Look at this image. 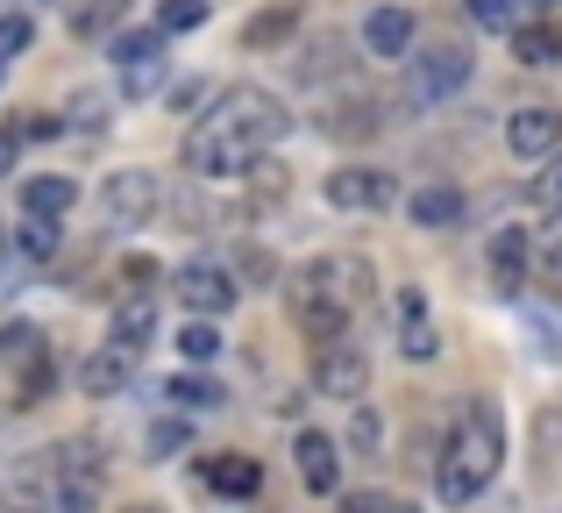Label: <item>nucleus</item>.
I'll return each mask as SVG.
<instances>
[{
	"label": "nucleus",
	"mask_w": 562,
	"mask_h": 513,
	"mask_svg": "<svg viewBox=\"0 0 562 513\" xmlns=\"http://www.w3.org/2000/svg\"><path fill=\"white\" fill-rule=\"evenodd\" d=\"M285 129H292V114L278 108L263 86H228V93H214V108L192 122L186 171L192 179H249V171L285 143Z\"/></svg>",
	"instance_id": "1"
},
{
	"label": "nucleus",
	"mask_w": 562,
	"mask_h": 513,
	"mask_svg": "<svg viewBox=\"0 0 562 513\" xmlns=\"http://www.w3.org/2000/svg\"><path fill=\"white\" fill-rule=\"evenodd\" d=\"M285 300H292V321H300L314 343H335V335H349V321L378 300V271H371V257H349V250L314 257L285 286Z\"/></svg>",
	"instance_id": "2"
},
{
	"label": "nucleus",
	"mask_w": 562,
	"mask_h": 513,
	"mask_svg": "<svg viewBox=\"0 0 562 513\" xmlns=\"http://www.w3.org/2000/svg\"><path fill=\"white\" fill-rule=\"evenodd\" d=\"M506 464V421H498L492 400H463L449 421V443H441V464H435V486L449 506H470L484 486L498 478Z\"/></svg>",
	"instance_id": "3"
},
{
	"label": "nucleus",
	"mask_w": 562,
	"mask_h": 513,
	"mask_svg": "<svg viewBox=\"0 0 562 513\" xmlns=\"http://www.w3.org/2000/svg\"><path fill=\"white\" fill-rule=\"evenodd\" d=\"M0 371H8V392L14 406H43L50 400V343H43L36 321H8L0 328Z\"/></svg>",
	"instance_id": "4"
},
{
	"label": "nucleus",
	"mask_w": 562,
	"mask_h": 513,
	"mask_svg": "<svg viewBox=\"0 0 562 513\" xmlns=\"http://www.w3.org/2000/svg\"><path fill=\"white\" fill-rule=\"evenodd\" d=\"M57 513H100V492H108V457L93 443H57Z\"/></svg>",
	"instance_id": "5"
},
{
	"label": "nucleus",
	"mask_w": 562,
	"mask_h": 513,
	"mask_svg": "<svg viewBox=\"0 0 562 513\" xmlns=\"http://www.w3.org/2000/svg\"><path fill=\"white\" fill-rule=\"evenodd\" d=\"M314 386L328 392V400H349V406H357L363 392H371V357H363V343H349V335L314 343Z\"/></svg>",
	"instance_id": "6"
},
{
	"label": "nucleus",
	"mask_w": 562,
	"mask_h": 513,
	"mask_svg": "<svg viewBox=\"0 0 562 513\" xmlns=\"http://www.w3.org/2000/svg\"><path fill=\"white\" fill-rule=\"evenodd\" d=\"M157 208H165L157 171H108V186H100V214H108V228H143Z\"/></svg>",
	"instance_id": "7"
},
{
	"label": "nucleus",
	"mask_w": 562,
	"mask_h": 513,
	"mask_svg": "<svg viewBox=\"0 0 562 513\" xmlns=\"http://www.w3.org/2000/svg\"><path fill=\"white\" fill-rule=\"evenodd\" d=\"M0 506L8 513H57V457L50 449H36V457L0 471Z\"/></svg>",
	"instance_id": "8"
},
{
	"label": "nucleus",
	"mask_w": 562,
	"mask_h": 513,
	"mask_svg": "<svg viewBox=\"0 0 562 513\" xmlns=\"http://www.w3.org/2000/svg\"><path fill=\"white\" fill-rule=\"evenodd\" d=\"M171 286H179V300L192 306V314H206V321H221L235 306V271L228 264H214V257H192V264H179V278H171Z\"/></svg>",
	"instance_id": "9"
},
{
	"label": "nucleus",
	"mask_w": 562,
	"mask_h": 513,
	"mask_svg": "<svg viewBox=\"0 0 562 513\" xmlns=\"http://www.w3.org/2000/svg\"><path fill=\"white\" fill-rule=\"evenodd\" d=\"M470 86V51L463 43H427L420 57H413V100H449V93H463Z\"/></svg>",
	"instance_id": "10"
},
{
	"label": "nucleus",
	"mask_w": 562,
	"mask_h": 513,
	"mask_svg": "<svg viewBox=\"0 0 562 513\" xmlns=\"http://www.w3.org/2000/svg\"><path fill=\"white\" fill-rule=\"evenodd\" d=\"M398 200V179L378 165H349V171H328V208L342 214H384Z\"/></svg>",
	"instance_id": "11"
},
{
	"label": "nucleus",
	"mask_w": 562,
	"mask_h": 513,
	"mask_svg": "<svg viewBox=\"0 0 562 513\" xmlns=\"http://www.w3.org/2000/svg\"><path fill=\"white\" fill-rule=\"evenodd\" d=\"M292 464H300V486L314 492V500H328V492L342 486V449H335L328 428H300V443H292Z\"/></svg>",
	"instance_id": "12"
},
{
	"label": "nucleus",
	"mask_w": 562,
	"mask_h": 513,
	"mask_svg": "<svg viewBox=\"0 0 562 513\" xmlns=\"http://www.w3.org/2000/svg\"><path fill=\"white\" fill-rule=\"evenodd\" d=\"M392 314H398V349H406L413 364H427V357L441 349L435 314H427V292H420V286H398V292H392Z\"/></svg>",
	"instance_id": "13"
},
{
	"label": "nucleus",
	"mask_w": 562,
	"mask_h": 513,
	"mask_svg": "<svg viewBox=\"0 0 562 513\" xmlns=\"http://www.w3.org/2000/svg\"><path fill=\"white\" fill-rule=\"evenodd\" d=\"M506 143H513V157H555L562 150V114L555 108H520L506 122Z\"/></svg>",
	"instance_id": "14"
},
{
	"label": "nucleus",
	"mask_w": 562,
	"mask_h": 513,
	"mask_svg": "<svg viewBox=\"0 0 562 513\" xmlns=\"http://www.w3.org/2000/svg\"><path fill=\"white\" fill-rule=\"evenodd\" d=\"M527 257H535V236H527V228H498V243H492L498 300H520V292H527Z\"/></svg>",
	"instance_id": "15"
},
{
	"label": "nucleus",
	"mask_w": 562,
	"mask_h": 513,
	"mask_svg": "<svg viewBox=\"0 0 562 513\" xmlns=\"http://www.w3.org/2000/svg\"><path fill=\"white\" fill-rule=\"evenodd\" d=\"M363 51L371 57H406L413 51V14L398 8V0H378V8L363 14Z\"/></svg>",
	"instance_id": "16"
},
{
	"label": "nucleus",
	"mask_w": 562,
	"mask_h": 513,
	"mask_svg": "<svg viewBox=\"0 0 562 513\" xmlns=\"http://www.w3.org/2000/svg\"><path fill=\"white\" fill-rule=\"evenodd\" d=\"M128 378H136V357H128V349H114V343H108V349H93V357L79 364V386L93 392V400H114Z\"/></svg>",
	"instance_id": "17"
},
{
	"label": "nucleus",
	"mask_w": 562,
	"mask_h": 513,
	"mask_svg": "<svg viewBox=\"0 0 562 513\" xmlns=\"http://www.w3.org/2000/svg\"><path fill=\"white\" fill-rule=\"evenodd\" d=\"M150 335H157V300H150V292H128V300L114 306V335H108V343L136 357V349L150 343Z\"/></svg>",
	"instance_id": "18"
},
{
	"label": "nucleus",
	"mask_w": 562,
	"mask_h": 513,
	"mask_svg": "<svg viewBox=\"0 0 562 513\" xmlns=\"http://www.w3.org/2000/svg\"><path fill=\"white\" fill-rule=\"evenodd\" d=\"M200 478H206L214 492H228V500H249V492L263 486V464H257V457H206Z\"/></svg>",
	"instance_id": "19"
},
{
	"label": "nucleus",
	"mask_w": 562,
	"mask_h": 513,
	"mask_svg": "<svg viewBox=\"0 0 562 513\" xmlns=\"http://www.w3.org/2000/svg\"><path fill=\"white\" fill-rule=\"evenodd\" d=\"M513 57H520V65H555V57H562V22H555V14H541V22H520V29H513Z\"/></svg>",
	"instance_id": "20"
},
{
	"label": "nucleus",
	"mask_w": 562,
	"mask_h": 513,
	"mask_svg": "<svg viewBox=\"0 0 562 513\" xmlns=\"http://www.w3.org/2000/svg\"><path fill=\"white\" fill-rule=\"evenodd\" d=\"M71 200H79V186H71L65 171H43V179H29V186H22V214H43V222L71 214Z\"/></svg>",
	"instance_id": "21"
},
{
	"label": "nucleus",
	"mask_w": 562,
	"mask_h": 513,
	"mask_svg": "<svg viewBox=\"0 0 562 513\" xmlns=\"http://www.w3.org/2000/svg\"><path fill=\"white\" fill-rule=\"evenodd\" d=\"M128 22V0H71V36L79 43H100Z\"/></svg>",
	"instance_id": "22"
},
{
	"label": "nucleus",
	"mask_w": 562,
	"mask_h": 513,
	"mask_svg": "<svg viewBox=\"0 0 562 513\" xmlns=\"http://www.w3.org/2000/svg\"><path fill=\"white\" fill-rule=\"evenodd\" d=\"M406 214H413V228H456L463 222V193L456 186H427V193L406 200Z\"/></svg>",
	"instance_id": "23"
},
{
	"label": "nucleus",
	"mask_w": 562,
	"mask_h": 513,
	"mask_svg": "<svg viewBox=\"0 0 562 513\" xmlns=\"http://www.w3.org/2000/svg\"><path fill=\"white\" fill-rule=\"evenodd\" d=\"M321 129H328V136H342V143H363L378 129V108H371V100H342L335 114H321Z\"/></svg>",
	"instance_id": "24"
},
{
	"label": "nucleus",
	"mask_w": 562,
	"mask_h": 513,
	"mask_svg": "<svg viewBox=\"0 0 562 513\" xmlns=\"http://www.w3.org/2000/svg\"><path fill=\"white\" fill-rule=\"evenodd\" d=\"M292 22H300V8H292V0H285V8H263V14H249V22H243V43H249V51H263V43H285Z\"/></svg>",
	"instance_id": "25"
},
{
	"label": "nucleus",
	"mask_w": 562,
	"mask_h": 513,
	"mask_svg": "<svg viewBox=\"0 0 562 513\" xmlns=\"http://www.w3.org/2000/svg\"><path fill=\"white\" fill-rule=\"evenodd\" d=\"M165 392H171V400L186 406V414H206V406H221V400H228V392H221L214 378H192V371H179V378H171Z\"/></svg>",
	"instance_id": "26"
},
{
	"label": "nucleus",
	"mask_w": 562,
	"mask_h": 513,
	"mask_svg": "<svg viewBox=\"0 0 562 513\" xmlns=\"http://www.w3.org/2000/svg\"><path fill=\"white\" fill-rule=\"evenodd\" d=\"M14 250H22V257H36V264H50V257H57V222L29 214V222L14 228Z\"/></svg>",
	"instance_id": "27"
},
{
	"label": "nucleus",
	"mask_w": 562,
	"mask_h": 513,
	"mask_svg": "<svg viewBox=\"0 0 562 513\" xmlns=\"http://www.w3.org/2000/svg\"><path fill=\"white\" fill-rule=\"evenodd\" d=\"M143 57H165V29H122L114 36V65H143Z\"/></svg>",
	"instance_id": "28"
},
{
	"label": "nucleus",
	"mask_w": 562,
	"mask_h": 513,
	"mask_svg": "<svg viewBox=\"0 0 562 513\" xmlns=\"http://www.w3.org/2000/svg\"><path fill=\"white\" fill-rule=\"evenodd\" d=\"M179 349H186V364H214L221 357V328H214V321H186V328H179Z\"/></svg>",
	"instance_id": "29"
},
{
	"label": "nucleus",
	"mask_w": 562,
	"mask_h": 513,
	"mask_svg": "<svg viewBox=\"0 0 562 513\" xmlns=\"http://www.w3.org/2000/svg\"><path fill=\"white\" fill-rule=\"evenodd\" d=\"M535 264L549 278H562V208H549V222L535 228Z\"/></svg>",
	"instance_id": "30"
},
{
	"label": "nucleus",
	"mask_w": 562,
	"mask_h": 513,
	"mask_svg": "<svg viewBox=\"0 0 562 513\" xmlns=\"http://www.w3.org/2000/svg\"><path fill=\"white\" fill-rule=\"evenodd\" d=\"M165 86V57H143V65H122V93L128 100H150Z\"/></svg>",
	"instance_id": "31"
},
{
	"label": "nucleus",
	"mask_w": 562,
	"mask_h": 513,
	"mask_svg": "<svg viewBox=\"0 0 562 513\" xmlns=\"http://www.w3.org/2000/svg\"><path fill=\"white\" fill-rule=\"evenodd\" d=\"M470 22L477 29H506L513 36V29H520V0H470Z\"/></svg>",
	"instance_id": "32"
},
{
	"label": "nucleus",
	"mask_w": 562,
	"mask_h": 513,
	"mask_svg": "<svg viewBox=\"0 0 562 513\" xmlns=\"http://www.w3.org/2000/svg\"><path fill=\"white\" fill-rule=\"evenodd\" d=\"M200 22H206V0H165V8H157V29H165V36L200 29Z\"/></svg>",
	"instance_id": "33"
},
{
	"label": "nucleus",
	"mask_w": 562,
	"mask_h": 513,
	"mask_svg": "<svg viewBox=\"0 0 562 513\" xmlns=\"http://www.w3.org/2000/svg\"><path fill=\"white\" fill-rule=\"evenodd\" d=\"M29 36H36V22H29V14H0V65H8L14 51H29Z\"/></svg>",
	"instance_id": "34"
},
{
	"label": "nucleus",
	"mask_w": 562,
	"mask_h": 513,
	"mask_svg": "<svg viewBox=\"0 0 562 513\" xmlns=\"http://www.w3.org/2000/svg\"><path fill=\"white\" fill-rule=\"evenodd\" d=\"M342 513H420L413 500H384V492H349Z\"/></svg>",
	"instance_id": "35"
},
{
	"label": "nucleus",
	"mask_w": 562,
	"mask_h": 513,
	"mask_svg": "<svg viewBox=\"0 0 562 513\" xmlns=\"http://www.w3.org/2000/svg\"><path fill=\"white\" fill-rule=\"evenodd\" d=\"M535 200H541V208H562V150L549 157V171L535 179Z\"/></svg>",
	"instance_id": "36"
},
{
	"label": "nucleus",
	"mask_w": 562,
	"mask_h": 513,
	"mask_svg": "<svg viewBox=\"0 0 562 513\" xmlns=\"http://www.w3.org/2000/svg\"><path fill=\"white\" fill-rule=\"evenodd\" d=\"M171 449H186V421H157L150 428V457H171Z\"/></svg>",
	"instance_id": "37"
},
{
	"label": "nucleus",
	"mask_w": 562,
	"mask_h": 513,
	"mask_svg": "<svg viewBox=\"0 0 562 513\" xmlns=\"http://www.w3.org/2000/svg\"><path fill=\"white\" fill-rule=\"evenodd\" d=\"M71 122H79V129H100V122H108V100L79 93V100H71Z\"/></svg>",
	"instance_id": "38"
},
{
	"label": "nucleus",
	"mask_w": 562,
	"mask_h": 513,
	"mask_svg": "<svg viewBox=\"0 0 562 513\" xmlns=\"http://www.w3.org/2000/svg\"><path fill=\"white\" fill-rule=\"evenodd\" d=\"M150 278H157L150 257H128V264H122V286H128V292H150Z\"/></svg>",
	"instance_id": "39"
},
{
	"label": "nucleus",
	"mask_w": 562,
	"mask_h": 513,
	"mask_svg": "<svg viewBox=\"0 0 562 513\" xmlns=\"http://www.w3.org/2000/svg\"><path fill=\"white\" fill-rule=\"evenodd\" d=\"M14 150H22V129H0V179L14 171Z\"/></svg>",
	"instance_id": "40"
},
{
	"label": "nucleus",
	"mask_w": 562,
	"mask_h": 513,
	"mask_svg": "<svg viewBox=\"0 0 562 513\" xmlns=\"http://www.w3.org/2000/svg\"><path fill=\"white\" fill-rule=\"evenodd\" d=\"M57 129H65L57 114H36V122H22V136H36V143H43V136H57Z\"/></svg>",
	"instance_id": "41"
},
{
	"label": "nucleus",
	"mask_w": 562,
	"mask_h": 513,
	"mask_svg": "<svg viewBox=\"0 0 562 513\" xmlns=\"http://www.w3.org/2000/svg\"><path fill=\"white\" fill-rule=\"evenodd\" d=\"M128 513H165V506H128Z\"/></svg>",
	"instance_id": "42"
},
{
	"label": "nucleus",
	"mask_w": 562,
	"mask_h": 513,
	"mask_svg": "<svg viewBox=\"0 0 562 513\" xmlns=\"http://www.w3.org/2000/svg\"><path fill=\"white\" fill-rule=\"evenodd\" d=\"M0 264H8V236H0Z\"/></svg>",
	"instance_id": "43"
},
{
	"label": "nucleus",
	"mask_w": 562,
	"mask_h": 513,
	"mask_svg": "<svg viewBox=\"0 0 562 513\" xmlns=\"http://www.w3.org/2000/svg\"><path fill=\"white\" fill-rule=\"evenodd\" d=\"M0 71H8V65H0Z\"/></svg>",
	"instance_id": "44"
}]
</instances>
